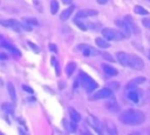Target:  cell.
<instances>
[{
	"mask_svg": "<svg viewBox=\"0 0 150 135\" xmlns=\"http://www.w3.org/2000/svg\"><path fill=\"white\" fill-rule=\"evenodd\" d=\"M149 59H150V54H149Z\"/></svg>",
	"mask_w": 150,
	"mask_h": 135,
	"instance_id": "cell-38",
	"label": "cell"
},
{
	"mask_svg": "<svg viewBox=\"0 0 150 135\" xmlns=\"http://www.w3.org/2000/svg\"><path fill=\"white\" fill-rule=\"evenodd\" d=\"M75 69H76V63L73 62V61L68 62V63L66 65V68H64L66 75H67V76H71V74L75 72Z\"/></svg>",
	"mask_w": 150,
	"mask_h": 135,
	"instance_id": "cell-17",
	"label": "cell"
},
{
	"mask_svg": "<svg viewBox=\"0 0 150 135\" xmlns=\"http://www.w3.org/2000/svg\"><path fill=\"white\" fill-rule=\"evenodd\" d=\"M66 124L68 126L67 128H68V130H69V131H75V130L77 129L76 122H74V121H71V122H66Z\"/></svg>",
	"mask_w": 150,
	"mask_h": 135,
	"instance_id": "cell-26",
	"label": "cell"
},
{
	"mask_svg": "<svg viewBox=\"0 0 150 135\" xmlns=\"http://www.w3.org/2000/svg\"><path fill=\"white\" fill-rule=\"evenodd\" d=\"M59 11V2L56 0H52L50 1V12L52 14H56Z\"/></svg>",
	"mask_w": 150,
	"mask_h": 135,
	"instance_id": "cell-23",
	"label": "cell"
},
{
	"mask_svg": "<svg viewBox=\"0 0 150 135\" xmlns=\"http://www.w3.org/2000/svg\"><path fill=\"white\" fill-rule=\"evenodd\" d=\"M129 55H130V54H127L125 52H117V53H116L117 61H118L122 66H128V65H129Z\"/></svg>",
	"mask_w": 150,
	"mask_h": 135,
	"instance_id": "cell-11",
	"label": "cell"
},
{
	"mask_svg": "<svg viewBox=\"0 0 150 135\" xmlns=\"http://www.w3.org/2000/svg\"><path fill=\"white\" fill-rule=\"evenodd\" d=\"M128 67H131L132 69H136V70H142L143 67H144V62L139 56L130 54L129 55V65H128Z\"/></svg>",
	"mask_w": 150,
	"mask_h": 135,
	"instance_id": "cell-4",
	"label": "cell"
},
{
	"mask_svg": "<svg viewBox=\"0 0 150 135\" xmlns=\"http://www.w3.org/2000/svg\"><path fill=\"white\" fill-rule=\"evenodd\" d=\"M52 63L55 65V58H52Z\"/></svg>",
	"mask_w": 150,
	"mask_h": 135,
	"instance_id": "cell-37",
	"label": "cell"
},
{
	"mask_svg": "<svg viewBox=\"0 0 150 135\" xmlns=\"http://www.w3.org/2000/svg\"><path fill=\"white\" fill-rule=\"evenodd\" d=\"M80 76H81V79H80V80H81V83H82V86L84 87V89H86L88 93H90V92H93L94 89L97 88V83H96L89 75L81 73Z\"/></svg>",
	"mask_w": 150,
	"mask_h": 135,
	"instance_id": "cell-3",
	"label": "cell"
},
{
	"mask_svg": "<svg viewBox=\"0 0 150 135\" xmlns=\"http://www.w3.org/2000/svg\"><path fill=\"white\" fill-rule=\"evenodd\" d=\"M22 88H23V90H26V92H28V93H33V89H32L30 87L26 86V85H23V86H22Z\"/></svg>",
	"mask_w": 150,
	"mask_h": 135,
	"instance_id": "cell-34",
	"label": "cell"
},
{
	"mask_svg": "<svg viewBox=\"0 0 150 135\" xmlns=\"http://www.w3.org/2000/svg\"><path fill=\"white\" fill-rule=\"evenodd\" d=\"M142 23H143V26H144L145 28L150 29V18H144V19L142 20Z\"/></svg>",
	"mask_w": 150,
	"mask_h": 135,
	"instance_id": "cell-29",
	"label": "cell"
},
{
	"mask_svg": "<svg viewBox=\"0 0 150 135\" xmlns=\"http://www.w3.org/2000/svg\"><path fill=\"white\" fill-rule=\"evenodd\" d=\"M20 26H21L23 29H26V31H32V26L28 25V23H20Z\"/></svg>",
	"mask_w": 150,
	"mask_h": 135,
	"instance_id": "cell-30",
	"label": "cell"
},
{
	"mask_svg": "<svg viewBox=\"0 0 150 135\" xmlns=\"http://www.w3.org/2000/svg\"><path fill=\"white\" fill-rule=\"evenodd\" d=\"M23 21L27 22V23L30 25V26H38V25H39V21H38V19H35V18H23Z\"/></svg>",
	"mask_w": 150,
	"mask_h": 135,
	"instance_id": "cell-24",
	"label": "cell"
},
{
	"mask_svg": "<svg viewBox=\"0 0 150 135\" xmlns=\"http://www.w3.org/2000/svg\"><path fill=\"white\" fill-rule=\"evenodd\" d=\"M71 1H73V0H62V2H63L64 5H69V4H71Z\"/></svg>",
	"mask_w": 150,
	"mask_h": 135,
	"instance_id": "cell-35",
	"label": "cell"
},
{
	"mask_svg": "<svg viewBox=\"0 0 150 135\" xmlns=\"http://www.w3.org/2000/svg\"><path fill=\"white\" fill-rule=\"evenodd\" d=\"M149 1H150V0H149Z\"/></svg>",
	"mask_w": 150,
	"mask_h": 135,
	"instance_id": "cell-39",
	"label": "cell"
},
{
	"mask_svg": "<svg viewBox=\"0 0 150 135\" xmlns=\"http://www.w3.org/2000/svg\"><path fill=\"white\" fill-rule=\"evenodd\" d=\"M7 90H8V94H9V97L11 100L13 101V103L16 102V90H15V87L12 82H8L7 83Z\"/></svg>",
	"mask_w": 150,
	"mask_h": 135,
	"instance_id": "cell-15",
	"label": "cell"
},
{
	"mask_svg": "<svg viewBox=\"0 0 150 135\" xmlns=\"http://www.w3.org/2000/svg\"><path fill=\"white\" fill-rule=\"evenodd\" d=\"M108 86H109V88H110V89H112V88H114V89H117L120 85H118L117 82H110Z\"/></svg>",
	"mask_w": 150,
	"mask_h": 135,
	"instance_id": "cell-31",
	"label": "cell"
},
{
	"mask_svg": "<svg viewBox=\"0 0 150 135\" xmlns=\"http://www.w3.org/2000/svg\"><path fill=\"white\" fill-rule=\"evenodd\" d=\"M49 49H50L52 52H54V53L57 52V47H56V45H54V43H49Z\"/></svg>",
	"mask_w": 150,
	"mask_h": 135,
	"instance_id": "cell-32",
	"label": "cell"
},
{
	"mask_svg": "<svg viewBox=\"0 0 150 135\" xmlns=\"http://www.w3.org/2000/svg\"><path fill=\"white\" fill-rule=\"evenodd\" d=\"M0 23L5 27H9V28L14 29L15 32H20V29H21L20 22L15 19H0Z\"/></svg>",
	"mask_w": 150,
	"mask_h": 135,
	"instance_id": "cell-6",
	"label": "cell"
},
{
	"mask_svg": "<svg viewBox=\"0 0 150 135\" xmlns=\"http://www.w3.org/2000/svg\"><path fill=\"white\" fill-rule=\"evenodd\" d=\"M1 46L2 47H5V48H7V49H9V50H12L13 53H15L16 55H20V53H19V50L14 47V46H12L11 43H7V42H1Z\"/></svg>",
	"mask_w": 150,
	"mask_h": 135,
	"instance_id": "cell-22",
	"label": "cell"
},
{
	"mask_svg": "<svg viewBox=\"0 0 150 135\" xmlns=\"http://www.w3.org/2000/svg\"><path fill=\"white\" fill-rule=\"evenodd\" d=\"M95 42H96V45H97L98 47H101V48H109V47H110V43L108 42V40H105V39H103V38H96V39H95Z\"/></svg>",
	"mask_w": 150,
	"mask_h": 135,
	"instance_id": "cell-18",
	"label": "cell"
},
{
	"mask_svg": "<svg viewBox=\"0 0 150 135\" xmlns=\"http://www.w3.org/2000/svg\"><path fill=\"white\" fill-rule=\"evenodd\" d=\"M145 77L144 76H137V77H135V79H132L127 86H125V88L127 89H135L137 86H139V85H142V83H144L145 82Z\"/></svg>",
	"mask_w": 150,
	"mask_h": 135,
	"instance_id": "cell-10",
	"label": "cell"
},
{
	"mask_svg": "<svg viewBox=\"0 0 150 135\" xmlns=\"http://www.w3.org/2000/svg\"><path fill=\"white\" fill-rule=\"evenodd\" d=\"M74 23H75V25H76L77 27H80V28H81L82 31H86V29L88 28V27H87L86 25H83V23H82V22H81V21L79 20V18H75V19H74Z\"/></svg>",
	"mask_w": 150,
	"mask_h": 135,
	"instance_id": "cell-27",
	"label": "cell"
},
{
	"mask_svg": "<svg viewBox=\"0 0 150 135\" xmlns=\"http://www.w3.org/2000/svg\"><path fill=\"white\" fill-rule=\"evenodd\" d=\"M102 55H103V58H104V59H107V60H109V61H112V62H114V59H112V56H110L109 54H107V53H103Z\"/></svg>",
	"mask_w": 150,
	"mask_h": 135,
	"instance_id": "cell-33",
	"label": "cell"
},
{
	"mask_svg": "<svg viewBox=\"0 0 150 135\" xmlns=\"http://www.w3.org/2000/svg\"><path fill=\"white\" fill-rule=\"evenodd\" d=\"M128 99L134 103H137L139 101V96L135 90H129L128 92Z\"/></svg>",
	"mask_w": 150,
	"mask_h": 135,
	"instance_id": "cell-21",
	"label": "cell"
},
{
	"mask_svg": "<svg viewBox=\"0 0 150 135\" xmlns=\"http://www.w3.org/2000/svg\"><path fill=\"white\" fill-rule=\"evenodd\" d=\"M74 9H75V5L69 6L67 9H64V11L60 14V19H61L62 21H66L67 19H69V16H70V15H71V13L74 12Z\"/></svg>",
	"mask_w": 150,
	"mask_h": 135,
	"instance_id": "cell-14",
	"label": "cell"
},
{
	"mask_svg": "<svg viewBox=\"0 0 150 135\" xmlns=\"http://www.w3.org/2000/svg\"><path fill=\"white\" fill-rule=\"evenodd\" d=\"M2 108H4V110L7 112V113H13V106H11L9 103H4V104H2Z\"/></svg>",
	"mask_w": 150,
	"mask_h": 135,
	"instance_id": "cell-28",
	"label": "cell"
},
{
	"mask_svg": "<svg viewBox=\"0 0 150 135\" xmlns=\"http://www.w3.org/2000/svg\"><path fill=\"white\" fill-rule=\"evenodd\" d=\"M96 1H97L98 4H101V5H104V4H105L108 0H96Z\"/></svg>",
	"mask_w": 150,
	"mask_h": 135,
	"instance_id": "cell-36",
	"label": "cell"
},
{
	"mask_svg": "<svg viewBox=\"0 0 150 135\" xmlns=\"http://www.w3.org/2000/svg\"><path fill=\"white\" fill-rule=\"evenodd\" d=\"M134 11H135V13H136V14H141V15H146V14H148V11H146V9H144V8H143V7H141V6H135Z\"/></svg>",
	"mask_w": 150,
	"mask_h": 135,
	"instance_id": "cell-25",
	"label": "cell"
},
{
	"mask_svg": "<svg viewBox=\"0 0 150 135\" xmlns=\"http://www.w3.org/2000/svg\"><path fill=\"white\" fill-rule=\"evenodd\" d=\"M98 12L96 9H89V8H84V9H80L76 13V18L82 19V18H89V16H95L97 15Z\"/></svg>",
	"mask_w": 150,
	"mask_h": 135,
	"instance_id": "cell-9",
	"label": "cell"
},
{
	"mask_svg": "<svg viewBox=\"0 0 150 135\" xmlns=\"http://www.w3.org/2000/svg\"><path fill=\"white\" fill-rule=\"evenodd\" d=\"M120 121L129 126H138L145 121V114L138 109H128L120 115Z\"/></svg>",
	"mask_w": 150,
	"mask_h": 135,
	"instance_id": "cell-1",
	"label": "cell"
},
{
	"mask_svg": "<svg viewBox=\"0 0 150 135\" xmlns=\"http://www.w3.org/2000/svg\"><path fill=\"white\" fill-rule=\"evenodd\" d=\"M112 95V89H110L109 87L107 88H102L98 89L94 95H93V100H101V99H108Z\"/></svg>",
	"mask_w": 150,
	"mask_h": 135,
	"instance_id": "cell-8",
	"label": "cell"
},
{
	"mask_svg": "<svg viewBox=\"0 0 150 135\" xmlns=\"http://www.w3.org/2000/svg\"><path fill=\"white\" fill-rule=\"evenodd\" d=\"M102 35L105 40L108 41H111V40H122L124 39L123 34L121 33V31H117V29H114V28H110V27H105L102 29Z\"/></svg>",
	"mask_w": 150,
	"mask_h": 135,
	"instance_id": "cell-2",
	"label": "cell"
},
{
	"mask_svg": "<svg viewBox=\"0 0 150 135\" xmlns=\"http://www.w3.org/2000/svg\"><path fill=\"white\" fill-rule=\"evenodd\" d=\"M105 108L108 109V110H110V112H117L118 110V103H117V101L115 100V97H110L107 102H105Z\"/></svg>",
	"mask_w": 150,
	"mask_h": 135,
	"instance_id": "cell-13",
	"label": "cell"
},
{
	"mask_svg": "<svg viewBox=\"0 0 150 135\" xmlns=\"http://www.w3.org/2000/svg\"><path fill=\"white\" fill-rule=\"evenodd\" d=\"M88 122L96 129V131L97 133H101V128H100V122L97 121V119L95 117V116H89L88 117Z\"/></svg>",
	"mask_w": 150,
	"mask_h": 135,
	"instance_id": "cell-19",
	"label": "cell"
},
{
	"mask_svg": "<svg viewBox=\"0 0 150 135\" xmlns=\"http://www.w3.org/2000/svg\"><path fill=\"white\" fill-rule=\"evenodd\" d=\"M116 25L120 27V31H121V33L123 34V36L124 38H129L130 35H131V28H130V26H129V23L127 22V20L124 19V20H116Z\"/></svg>",
	"mask_w": 150,
	"mask_h": 135,
	"instance_id": "cell-5",
	"label": "cell"
},
{
	"mask_svg": "<svg viewBox=\"0 0 150 135\" xmlns=\"http://www.w3.org/2000/svg\"><path fill=\"white\" fill-rule=\"evenodd\" d=\"M77 48L82 50V54L84 56H96L100 54V52L97 49H95L94 47H91L89 45H79Z\"/></svg>",
	"mask_w": 150,
	"mask_h": 135,
	"instance_id": "cell-7",
	"label": "cell"
},
{
	"mask_svg": "<svg viewBox=\"0 0 150 135\" xmlns=\"http://www.w3.org/2000/svg\"><path fill=\"white\" fill-rule=\"evenodd\" d=\"M102 69H103V72H104L108 76H116L117 73H118L116 68H114L112 66H110V65H108V63H102Z\"/></svg>",
	"mask_w": 150,
	"mask_h": 135,
	"instance_id": "cell-12",
	"label": "cell"
},
{
	"mask_svg": "<svg viewBox=\"0 0 150 135\" xmlns=\"http://www.w3.org/2000/svg\"><path fill=\"white\" fill-rule=\"evenodd\" d=\"M105 124V128H107V131L109 134H117V129H116V126L111 122V121H105L104 122Z\"/></svg>",
	"mask_w": 150,
	"mask_h": 135,
	"instance_id": "cell-20",
	"label": "cell"
},
{
	"mask_svg": "<svg viewBox=\"0 0 150 135\" xmlns=\"http://www.w3.org/2000/svg\"><path fill=\"white\" fill-rule=\"evenodd\" d=\"M69 115H70V117H71V121H74V122H80L81 121V115H80V113L77 112V110H75L73 107H69Z\"/></svg>",
	"mask_w": 150,
	"mask_h": 135,
	"instance_id": "cell-16",
	"label": "cell"
}]
</instances>
